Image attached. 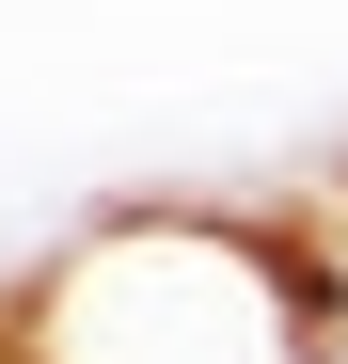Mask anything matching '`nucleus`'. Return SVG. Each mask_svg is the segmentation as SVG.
Segmentation results:
<instances>
[{
	"label": "nucleus",
	"instance_id": "1",
	"mask_svg": "<svg viewBox=\"0 0 348 364\" xmlns=\"http://www.w3.org/2000/svg\"><path fill=\"white\" fill-rule=\"evenodd\" d=\"M16 364H317L332 285L301 222L254 206H111L0 301Z\"/></svg>",
	"mask_w": 348,
	"mask_h": 364
}]
</instances>
